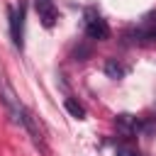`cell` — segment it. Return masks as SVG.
<instances>
[{"mask_svg":"<svg viewBox=\"0 0 156 156\" xmlns=\"http://www.w3.org/2000/svg\"><path fill=\"white\" fill-rule=\"evenodd\" d=\"M7 15H10V37H12V44L15 49H24V15H27V5L20 0L17 7H7Z\"/></svg>","mask_w":156,"mask_h":156,"instance_id":"1","label":"cell"},{"mask_svg":"<svg viewBox=\"0 0 156 156\" xmlns=\"http://www.w3.org/2000/svg\"><path fill=\"white\" fill-rule=\"evenodd\" d=\"M0 100H2V105L7 107V112H10L12 122L22 127V115H24V110H27V107L20 102V98L15 95V90H12V85L5 80V76H0Z\"/></svg>","mask_w":156,"mask_h":156,"instance_id":"2","label":"cell"},{"mask_svg":"<svg viewBox=\"0 0 156 156\" xmlns=\"http://www.w3.org/2000/svg\"><path fill=\"white\" fill-rule=\"evenodd\" d=\"M83 24H85V34H88V39H93V41H105V39H110V24H107V20H105L100 12H95V10H85V20H83Z\"/></svg>","mask_w":156,"mask_h":156,"instance_id":"3","label":"cell"},{"mask_svg":"<svg viewBox=\"0 0 156 156\" xmlns=\"http://www.w3.org/2000/svg\"><path fill=\"white\" fill-rule=\"evenodd\" d=\"M34 10H37V15H39V20H41V24H44L46 29H51V27L56 24L58 12H56L54 0H34Z\"/></svg>","mask_w":156,"mask_h":156,"instance_id":"4","label":"cell"},{"mask_svg":"<svg viewBox=\"0 0 156 156\" xmlns=\"http://www.w3.org/2000/svg\"><path fill=\"white\" fill-rule=\"evenodd\" d=\"M115 127H117V134H122L124 139H132L136 132H139V122H136V117L134 115H117V119H115Z\"/></svg>","mask_w":156,"mask_h":156,"instance_id":"5","label":"cell"},{"mask_svg":"<svg viewBox=\"0 0 156 156\" xmlns=\"http://www.w3.org/2000/svg\"><path fill=\"white\" fill-rule=\"evenodd\" d=\"M102 71H105V76L112 78V80H119V78H124V73H127V68H124L117 58H107L105 66H102Z\"/></svg>","mask_w":156,"mask_h":156,"instance_id":"6","label":"cell"},{"mask_svg":"<svg viewBox=\"0 0 156 156\" xmlns=\"http://www.w3.org/2000/svg\"><path fill=\"white\" fill-rule=\"evenodd\" d=\"M63 107L68 110V115H71V117H76V119H85V107H83L78 100L66 98V100H63Z\"/></svg>","mask_w":156,"mask_h":156,"instance_id":"7","label":"cell"},{"mask_svg":"<svg viewBox=\"0 0 156 156\" xmlns=\"http://www.w3.org/2000/svg\"><path fill=\"white\" fill-rule=\"evenodd\" d=\"M115 156H141L134 146H124V144H119L117 149H115Z\"/></svg>","mask_w":156,"mask_h":156,"instance_id":"8","label":"cell"},{"mask_svg":"<svg viewBox=\"0 0 156 156\" xmlns=\"http://www.w3.org/2000/svg\"><path fill=\"white\" fill-rule=\"evenodd\" d=\"M90 56V46H78L76 49V61H85Z\"/></svg>","mask_w":156,"mask_h":156,"instance_id":"9","label":"cell"}]
</instances>
